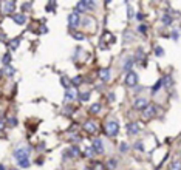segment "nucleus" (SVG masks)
Listing matches in <instances>:
<instances>
[{
	"label": "nucleus",
	"instance_id": "13",
	"mask_svg": "<svg viewBox=\"0 0 181 170\" xmlns=\"http://www.w3.org/2000/svg\"><path fill=\"white\" fill-rule=\"evenodd\" d=\"M76 96V93H75V90L73 88H67V93H65V99L67 101H71L73 98Z\"/></svg>",
	"mask_w": 181,
	"mask_h": 170
},
{
	"label": "nucleus",
	"instance_id": "29",
	"mask_svg": "<svg viewBox=\"0 0 181 170\" xmlns=\"http://www.w3.org/2000/svg\"><path fill=\"white\" fill-rule=\"evenodd\" d=\"M73 36H75V39H77V40H84L85 39L84 34H79V33H73Z\"/></svg>",
	"mask_w": 181,
	"mask_h": 170
},
{
	"label": "nucleus",
	"instance_id": "24",
	"mask_svg": "<svg viewBox=\"0 0 181 170\" xmlns=\"http://www.w3.org/2000/svg\"><path fill=\"white\" fill-rule=\"evenodd\" d=\"M155 54H156V56H163V54H164V50L161 48V46H156V48H155Z\"/></svg>",
	"mask_w": 181,
	"mask_h": 170
},
{
	"label": "nucleus",
	"instance_id": "28",
	"mask_svg": "<svg viewBox=\"0 0 181 170\" xmlns=\"http://www.w3.org/2000/svg\"><path fill=\"white\" fill-rule=\"evenodd\" d=\"M138 31L143 33V34H146V33H147V26H146V25H139V26H138Z\"/></svg>",
	"mask_w": 181,
	"mask_h": 170
},
{
	"label": "nucleus",
	"instance_id": "1",
	"mask_svg": "<svg viewBox=\"0 0 181 170\" xmlns=\"http://www.w3.org/2000/svg\"><path fill=\"white\" fill-rule=\"evenodd\" d=\"M105 133L109 135V136H116L118 135V132H119V124L116 121H109L105 124Z\"/></svg>",
	"mask_w": 181,
	"mask_h": 170
},
{
	"label": "nucleus",
	"instance_id": "26",
	"mask_svg": "<svg viewBox=\"0 0 181 170\" xmlns=\"http://www.w3.org/2000/svg\"><path fill=\"white\" fill-rule=\"evenodd\" d=\"M90 98V93H82V94H79V99L80 101H87Z\"/></svg>",
	"mask_w": 181,
	"mask_h": 170
},
{
	"label": "nucleus",
	"instance_id": "6",
	"mask_svg": "<svg viewBox=\"0 0 181 170\" xmlns=\"http://www.w3.org/2000/svg\"><path fill=\"white\" fill-rule=\"evenodd\" d=\"M84 130H85L87 133H96V132H98V127H96L95 122L88 121V122H85V124H84Z\"/></svg>",
	"mask_w": 181,
	"mask_h": 170
},
{
	"label": "nucleus",
	"instance_id": "37",
	"mask_svg": "<svg viewBox=\"0 0 181 170\" xmlns=\"http://www.w3.org/2000/svg\"><path fill=\"white\" fill-rule=\"evenodd\" d=\"M109 99H110V101H113V99H115V94L110 93V94H109Z\"/></svg>",
	"mask_w": 181,
	"mask_h": 170
},
{
	"label": "nucleus",
	"instance_id": "15",
	"mask_svg": "<svg viewBox=\"0 0 181 170\" xmlns=\"http://www.w3.org/2000/svg\"><path fill=\"white\" fill-rule=\"evenodd\" d=\"M67 152H68V156H79L80 155V152H79L77 147H71L70 150H67Z\"/></svg>",
	"mask_w": 181,
	"mask_h": 170
},
{
	"label": "nucleus",
	"instance_id": "32",
	"mask_svg": "<svg viewBox=\"0 0 181 170\" xmlns=\"http://www.w3.org/2000/svg\"><path fill=\"white\" fill-rule=\"evenodd\" d=\"M127 148H129V145H127L125 142H122V144H121V152H127Z\"/></svg>",
	"mask_w": 181,
	"mask_h": 170
},
{
	"label": "nucleus",
	"instance_id": "31",
	"mask_svg": "<svg viewBox=\"0 0 181 170\" xmlns=\"http://www.w3.org/2000/svg\"><path fill=\"white\" fill-rule=\"evenodd\" d=\"M116 167V161L115 159H110L109 161V169H115Z\"/></svg>",
	"mask_w": 181,
	"mask_h": 170
},
{
	"label": "nucleus",
	"instance_id": "22",
	"mask_svg": "<svg viewBox=\"0 0 181 170\" xmlns=\"http://www.w3.org/2000/svg\"><path fill=\"white\" fill-rule=\"evenodd\" d=\"M85 152H87L85 155H87V156H90V158H91V156L95 155V153H98V152H96V150H95V148H93V147H88V148H87Z\"/></svg>",
	"mask_w": 181,
	"mask_h": 170
},
{
	"label": "nucleus",
	"instance_id": "16",
	"mask_svg": "<svg viewBox=\"0 0 181 170\" xmlns=\"http://www.w3.org/2000/svg\"><path fill=\"white\" fill-rule=\"evenodd\" d=\"M133 67V59H127L125 60V65H124V70L127 71V73H130V68Z\"/></svg>",
	"mask_w": 181,
	"mask_h": 170
},
{
	"label": "nucleus",
	"instance_id": "10",
	"mask_svg": "<svg viewBox=\"0 0 181 170\" xmlns=\"http://www.w3.org/2000/svg\"><path fill=\"white\" fill-rule=\"evenodd\" d=\"M14 8H16V2H6V3L3 5V11L8 12V14L14 11Z\"/></svg>",
	"mask_w": 181,
	"mask_h": 170
},
{
	"label": "nucleus",
	"instance_id": "2",
	"mask_svg": "<svg viewBox=\"0 0 181 170\" xmlns=\"http://www.w3.org/2000/svg\"><path fill=\"white\" fill-rule=\"evenodd\" d=\"M125 84L129 85V87H135V85L138 84V74H136V73H133V71L127 73V77H125Z\"/></svg>",
	"mask_w": 181,
	"mask_h": 170
},
{
	"label": "nucleus",
	"instance_id": "21",
	"mask_svg": "<svg viewBox=\"0 0 181 170\" xmlns=\"http://www.w3.org/2000/svg\"><path fill=\"white\" fill-rule=\"evenodd\" d=\"M163 23H164V25H170V23H172V17H170L169 14L163 16Z\"/></svg>",
	"mask_w": 181,
	"mask_h": 170
},
{
	"label": "nucleus",
	"instance_id": "36",
	"mask_svg": "<svg viewBox=\"0 0 181 170\" xmlns=\"http://www.w3.org/2000/svg\"><path fill=\"white\" fill-rule=\"evenodd\" d=\"M136 148H138V150H143L144 147H143V144H141V142H138V144H136Z\"/></svg>",
	"mask_w": 181,
	"mask_h": 170
},
{
	"label": "nucleus",
	"instance_id": "19",
	"mask_svg": "<svg viewBox=\"0 0 181 170\" xmlns=\"http://www.w3.org/2000/svg\"><path fill=\"white\" fill-rule=\"evenodd\" d=\"M163 85H164L166 88L172 85V79H170V76H166V77L163 79Z\"/></svg>",
	"mask_w": 181,
	"mask_h": 170
},
{
	"label": "nucleus",
	"instance_id": "39",
	"mask_svg": "<svg viewBox=\"0 0 181 170\" xmlns=\"http://www.w3.org/2000/svg\"><path fill=\"white\" fill-rule=\"evenodd\" d=\"M0 170H5V167H3V166H0Z\"/></svg>",
	"mask_w": 181,
	"mask_h": 170
},
{
	"label": "nucleus",
	"instance_id": "40",
	"mask_svg": "<svg viewBox=\"0 0 181 170\" xmlns=\"http://www.w3.org/2000/svg\"><path fill=\"white\" fill-rule=\"evenodd\" d=\"M0 76H2V71H0Z\"/></svg>",
	"mask_w": 181,
	"mask_h": 170
},
{
	"label": "nucleus",
	"instance_id": "9",
	"mask_svg": "<svg viewBox=\"0 0 181 170\" xmlns=\"http://www.w3.org/2000/svg\"><path fill=\"white\" fill-rule=\"evenodd\" d=\"M93 148L98 153H104V147H102V141L101 139H93Z\"/></svg>",
	"mask_w": 181,
	"mask_h": 170
},
{
	"label": "nucleus",
	"instance_id": "41",
	"mask_svg": "<svg viewBox=\"0 0 181 170\" xmlns=\"http://www.w3.org/2000/svg\"><path fill=\"white\" fill-rule=\"evenodd\" d=\"M12 170H17V169H12Z\"/></svg>",
	"mask_w": 181,
	"mask_h": 170
},
{
	"label": "nucleus",
	"instance_id": "7",
	"mask_svg": "<svg viewBox=\"0 0 181 170\" xmlns=\"http://www.w3.org/2000/svg\"><path fill=\"white\" fill-rule=\"evenodd\" d=\"M99 77L102 79V80H110V70L109 68H101L99 70Z\"/></svg>",
	"mask_w": 181,
	"mask_h": 170
},
{
	"label": "nucleus",
	"instance_id": "30",
	"mask_svg": "<svg viewBox=\"0 0 181 170\" xmlns=\"http://www.w3.org/2000/svg\"><path fill=\"white\" fill-rule=\"evenodd\" d=\"M127 14H129V19L135 17V16H133V8H132V6H129V8H127Z\"/></svg>",
	"mask_w": 181,
	"mask_h": 170
},
{
	"label": "nucleus",
	"instance_id": "38",
	"mask_svg": "<svg viewBox=\"0 0 181 170\" xmlns=\"http://www.w3.org/2000/svg\"><path fill=\"white\" fill-rule=\"evenodd\" d=\"M3 128V122H2V119H0V130Z\"/></svg>",
	"mask_w": 181,
	"mask_h": 170
},
{
	"label": "nucleus",
	"instance_id": "14",
	"mask_svg": "<svg viewBox=\"0 0 181 170\" xmlns=\"http://www.w3.org/2000/svg\"><path fill=\"white\" fill-rule=\"evenodd\" d=\"M170 170H181V159H175L170 164Z\"/></svg>",
	"mask_w": 181,
	"mask_h": 170
},
{
	"label": "nucleus",
	"instance_id": "34",
	"mask_svg": "<svg viewBox=\"0 0 181 170\" xmlns=\"http://www.w3.org/2000/svg\"><path fill=\"white\" fill-rule=\"evenodd\" d=\"M144 17H146V16L143 14V12H138V14H136V19H138V20H143Z\"/></svg>",
	"mask_w": 181,
	"mask_h": 170
},
{
	"label": "nucleus",
	"instance_id": "27",
	"mask_svg": "<svg viewBox=\"0 0 181 170\" xmlns=\"http://www.w3.org/2000/svg\"><path fill=\"white\" fill-rule=\"evenodd\" d=\"M80 84H82V79H80L79 76L73 79V85H76V87H77V85H80Z\"/></svg>",
	"mask_w": 181,
	"mask_h": 170
},
{
	"label": "nucleus",
	"instance_id": "3",
	"mask_svg": "<svg viewBox=\"0 0 181 170\" xmlns=\"http://www.w3.org/2000/svg\"><path fill=\"white\" fill-rule=\"evenodd\" d=\"M79 22H80V17H79V14H77L76 11L71 12V14L68 16V23H70L71 28H76V26L79 25Z\"/></svg>",
	"mask_w": 181,
	"mask_h": 170
},
{
	"label": "nucleus",
	"instance_id": "25",
	"mask_svg": "<svg viewBox=\"0 0 181 170\" xmlns=\"http://www.w3.org/2000/svg\"><path fill=\"white\" fill-rule=\"evenodd\" d=\"M9 60H11V56H9V54H5V56H3V64H5L6 67H8Z\"/></svg>",
	"mask_w": 181,
	"mask_h": 170
},
{
	"label": "nucleus",
	"instance_id": "17",
	"mask_svg": "<svg viewBox=\"0 0 181 170\" xmlns=\"http://www.w3.org/2000/svg\"><path fill=\"white\" fill-rule=\"evenodd\" d=\"M161 85H163V79H159L158 82H156L155 85H153V88H152V93H153V94L158 93V91H159V88H161Z\"/></svg>",
	"mask_w": 181,
	"mask_h": 170
},
{
	"label": "nucleus",
	"instance_id": "8",
	"mask_svg": "<svg viewBox=\"0 0 181 170\" xmlns=\"http://www.w3.org/2000/svg\"><path fill=\"white\" fill-rule=\"evenodd\" d=\"M143 113H144V118H150V116H153V114L156 113V107L155 105H149Z\"/></svg>",
	"mask_w": 181,
	"mask_h": 170
},
{
	"label": "nucleus",
	"instance_id": "33",
	"mask_svg": "<svg viewBox=\"0 0 181 170\" xmlns=\"http://www.w3.org/2000/svg\"><path fill=\"white\" fill-rule=\"evenodd\" d=\"M17 45H19V40L16 39L14 42H11V48H12V50H16V48H17Z\"/></svg>",
	"mask_w": 181,
	"mask_h": 170
},
{
	"label": "nucleus",
	"instance_id": "18",
	"mask_svg": "<svg viewBox=\"0 0 181 170\" xmlns=\"http://www.w3.org/2000/svg\"><path fill=\"white\" fill-rule=\"evenodd\" d=\"M19 166L23 167V169H26V167L30 166V159H28V158H26V159H20V161H19Z\"/></svg>",
	"mask_w": 181,
	"mask_h": 170
},
{
	"label": "nucleus",
	"instance_id": "5",
	"mask_svg": "<svg viewBox=\"0 0 181 170\" xmlns=\"http://www.w3.org/2000/svg\"><path fill=\"white\" fill-rule=\"evenodd\" d=\"M133 107L138 108V110H146V108L149 107V104H147V99H144V98H139V99H136V101H135V104H133Z\"/></svg>",
	"mask_w": 181,
	"mask_h": 170
},
{
	"label": "nucleus",
	"instance_id": "23",
	"mask_svg": "<svg viewBox=\"0 0 181 170\" xmlns=\"http://www.w3.org/2000/svg\"><path fill=\"white\" fill-rule=\"evenodd\" d=\"M143 57H144V51H143V50L139 48V50L136 51V60H141V59H143Z\"/></svg>",
	"mask_w": 181,
	"mask_h": 170
},
{
	"label": "nucleus",
	"instance_id": "20",
	"mask_svg": "<svg viewBox=\"0 0 181 170\" xmlns=\"http://www.w3.org/2000/svg\"><path fill=\"white\" fill-rule=\"evenodd\" d=\"M101 110V104H93L90 107V113H98Z\"/></svg>",
	"mask_w": 181,
	"mask_h": 170
},
{
	"label": "nucleus",
	"instance_id": "12",
	"mask_svg": "<svg viewBox=\"0 0 181 170\" xmlns=\"http://www.w3.org/2000/svg\"><path fill=\"white\" fill-rule=\"evenodd\" d=\"M127 132H129L130 135H136L139 132V128H138L136 124H129V125H127Z\"/></svg>",
	"mask_w": 181,
	"mask_h": 170
},
{
	"label": "nucleus",
	"instance_id": "4",
	"mask_svg": "<svg viewBox=\"0 0 181 170\" xmlns=\"http://www.w3.org/2000/svg\"><path fill=\"white\" fill-rule=\"evenodd\" d=\"M14 158H16L17 161L26 159V158H28V150H26V148H17V150L14 152Z\"/></svg>",
	"mask_w": 181,
	"mask_h": 170
},
{
	"label": "nucleus",
	"instance_id": "11",
	"mask_svg": "<svg viewBox=\"0 0 181 170\" xmlns=\"http://www.w3.org/2000/svg\"><path fill=\"white\" fill-rule=\"evenodd\" d=\"M12 20H14L16 23H19V25H23L25 20H26V17L23 14H16V16H12Z\"/></svg>",
	"mask_w": 181,
	"mask_h": 170
},
{
	"label": "nucleus",
	"instance_id": "35",
	"mask_svg": "<svg viewBox=\"0 0 181 170\" xmlns=\"http://www.w3.org/2000/svg\"><path fill=\"white\" fill-rule=\"evenodd\" d=\"M172 37H173V39L177 40V39H178V31H173V34H172Z\"/></svg>",
	"mask_w": 181,
	"mask_h": 170
}]
</instances>
